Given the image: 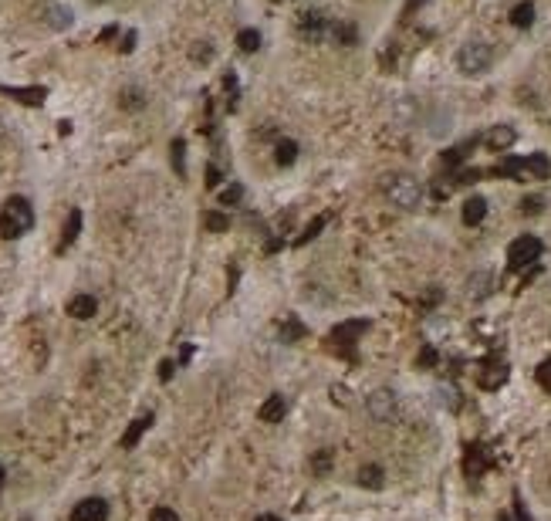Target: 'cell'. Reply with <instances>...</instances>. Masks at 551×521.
Segmentation results:
<instances>
[{
    "mask_svg": "<svg viewBox=\"0 0 551 521\" xmlns=\"http://www.w3.org/2000/svg\"><path fill=\"white\" fill-rule=\"evenodd\" d=\"M244 200V187L240 183H230L227 190H220V206H237Z\"/></svg>",
    "mask_w": 551,
    "mask_h": 521,
    "instance_id": "obj_31",
    "label": "cell"
},
{
    "mask_svg": "<svg viewBox=\"0 0 551 521\" xmlns=\"http://www.w3.org/2000/svg\"><path fill=\"white\" fill-rule=\"evenodd\" d=\"M436 359H440V356H436V349H433V345H423V352H420V359H416V362L430 369V365H436Z\"/></svg>",
    "mask_w": 551,
    "mask_h": 521,
    "instance_id": "obj_38",
    "label": "cell"
},
{
    "mask_svg": "<svg viewBox=\"0 0 551 521\" xmlns=\"http://www.w3.org/2000/svg\"><path fill=\"white\" fill-rule=\"evenodd\" d=\"M118 105H122V109H129V112H136V109H142V105H146V95H142L139 88H125V92L118 95Z\"/></svg>",
    "mask_w": 551,
    "mask_h": 521,
    "instance_id": "obj_24",
    "label": "cell"
},
{
    "mask_svg": "<svg viewBox=\"0 0 551 521\" xmlns=\"http://www.w3.org/2000/svg\"><path fill=\"white\" fill-rule=\"evenodd\" d=\"M497 521H511V518H508V515H501V518H497Z\"/></svg>",
    "mask_w": 551,
    "mask_h": 521,
    "instance_id": "obj_48",
    "label": "cell"
},
{
    "mask_svg": "<svg viewBox=\"0 0 551 521\" xmlns=\"http://www.w3.org/2000/svg\"><path fill=\"white\" fill-rule=\"evenodd\" d=\"M369 332V321L365 319H355V321H342L335 332H332V342H342V345H355L358 335Z\"/></svg>",
    "mask_w": 551,
    "mask_h": 521,
    "instance_id": "obj_13",
    "label": "cell"
},
{
    "mask_svg": "<svg viewBox=\"0 0 551 521\" xmlns=\"http://www.w3.org/2000/svg\"><path fill=\"white\" fill-rule=\"evenodd\" d=\"M193 58H197V61H210V58H213V47H210V44H206V47H193Z\"/></svg>",
    "mask_w": 551,
    "mask_h": 521,
    "instance_id": "obj_40",
    "label": "cell"
},
{
    "mask_svg": "<svg viewBox=\"0 0 551 521\" xmlns=\"http://www.w3.org/2000/svg\"><path fill=\"white\" fill-rule=\"evenodd\" d=\"M541 254H545V244L538 241L534 234H521V237H514L511 247H508V268H511V271H524V268H531Z\"/></svg>",
    "mask_w": 551,
    "mask_h": 521,
    "instance_id": "obj_5",
    "label": "cell"
},
{
    "mask_svg": "<svg viewBox=\"0 0 551 521\" xmlns=\"http://www.w3.org/2000/svg\"><path fill=\"white\" fill-rule=\"evenodd\" d=\"M44 24H47L51 31H68V28L75 24V14H72V7H65V3H47V7H44Z\"/></svg>",
    "mask_w": 551,
    "mask_h": 521,
    "instance_id": "obj_10",
    "label": "cell"
},
{
    "mask_svg": "<svg viewBox=\"0 0 551 521\" xmlns=\"http://www.w3.org/2000/svg\"><path fill=\"white\" fill-rule=\"evenodd\" d=\"M328 467H332V450H318V457H312V471H315V478H325V474H328Z\"/></svg>",
    "mask_w": 551,
    "mask_h": 521,
    "instance_id": "obj_32",
    "label": "cell"
},
{
    "mask_svg": "<svg viewBox=\"0 0 551 521\" xmlns=\"http://www.w3.org/2000/svg\"><path fill=\"white\" fill-rule=\"evenodd\" d=\"M257 416H261V423H281V420L288 416V396H281V393L268 396V400L261 403Z\"/></svg>",
    "mask_w": 551,
    "mask_h": 521,
    "instance_id": "obj_11",
    "label": "cell"
},
{
    "mask_svg": "<svg viewBox=\"0 0 551 521\" xmlns=\"http://www.w3.org/2000/svg\"><path fill=\"white\" fill-rule=\"evenodd\" d=\"M95 312H98V301H95L91 295H75V298L68 301V315H72V319H78V321L91 319Z\"/></svg>",
    "mask_w": 551,
    "mask_h": 521,
    "instance_id": "obj_16",
    "label": "cell"
},
{
    "mask_svg": "<svg viewBox=\"0 0 551 521\" xmlns=\"http://www.w3.org/2000/svg\"><path fill=\"white\" fill-rule=\"evenodd\" d=\"M3 478H7V474H3V467H0V491H3Z\"/></svg>",
    "mask_w": 551,
    "mask_h": 521,
    "instance_id": "obj_47",
    "label": "cell"
},
{
    "mask_svg": "<svg viewBox=\"0 0 551 521\" xmlns=\"http://www.w3.org/2000/svg\"><path fill=\"white\" fill-rule=\"evenodd\" d=\"M72 521H109V501L105 498H85L75 504Z\"/></svg>",
    "mask_w": 551,
    "mask_h": 521,
    "instance_id": "obj_8",
    "label": "cell"
},
{
    "mask_svg": "<svg viewBox=\"0 0 551 521\" xmlns=\"http://www.w3.org/2000/svg\"><path fill=\"white\" fill-rule=\"evenodd\" d=\"M382 197L393 203V206H399V210H416V206L423 203V187H420V180L409 176V173H389V176L382 180Z\"/></svg>",
    "mask_w": 551,
    "mask_h": 521,
    "instance_id": "obj_2",
    "label": "cell"
},
{
    "mask_svg": "<svg viewBox=\"0 0 551 521\" xmlns=\"http://www.w3.org/2000/svg\"><path fill=\"white\" fill-rule=\"evenodd\" d=\"M514 139H517V132H514V125H490V132L484 136V142L494 149V153H504V149H511Z\"/></svg>",
    "mask_w": 551,
    "mask_h": 521,
    "instance_id": "obj_12",
    "label": "cell"
},
{
    "mask_svg": "<svg viewBox=\"0 0 551 521\" xmlns=\"http://www.w3.org/2000/svg\"><path fill=\"white\" fill-rule=\"evenodd\" d=\"M545 210V200L541 197H524L521 200V213H528V217H534V213H541Z\"/></svg>",
    "mask_w": 551,
    "mask_h": 521,
    "instance_id": "obj_35",
    "label": "cell"
},
{
    "mask_svg": "<svg viewBox=\"0 0 551 521\" xmlns=\"http://www.w3.org/2000/svg\"><path fill=\"white\" fill-rule=\"evenodd\" d=\"M31 227H34V206H31V200L10 197L0 206V237H7V241L24 237Z\"/></svg>",
    "mask_w": 551,
    "mask_h": 521,
    "instance_id": "obj_1",
    "label": "cell"
},
{
    "mask_svg": "<svg viewBox=\"0 0 551 521\" xmlns=\"http://www.w3.org/2000/svg\"><path fill=\"white\" fill-rule=\"evenodd\" d=\"M220 183V169L217 166H206V187H217Z\"/></svg>",
    "mask_w": 551,
    "mask_h": 521,
    "instance_id": "obj_41",
    "label": "cell"
},
{
    "mask_svg": "<svg viewBox=\"0 0 551 521\" xmlns=\"http://www.w3.org/2000/svg\"><path fill=\"white\" fill-rule=\"evenodd\" d=\"M460 217H464V224H467V227L484 224V217H487V200H484V197H471V200L464 203Z\"/></svg>",
    "mask_w": 551,
    "mask_h": 521,
    "instance_id": "obj_17",
    "label": "cell"
},
{
    "mask_svg": "<svg viewBox=\"0 0 551 521\" xmlns=\"http://www.w3.org/2000/svg\"><path fill=\"white\" fill-rule=\"evenodd\" d=\"M173 369H176V365H173V362L166 359L162 365H159V379H169V376H173Z\"/></svg>",
    "mask_w": 551,
    "mask_h": 521,
    "instance_id": "obj_42",
    "label": "cell"
},
{
    "mask_svg": "<svg viewBox=\"0 0 551 521\" xmlns=\"http://www.w3.org/2000/svg\"><path fill=\"white\" fill-rule=\"evenodd\" d=\"M365 410H369V416H372L376 423H393V420H396V410H399V400H396L393 390L379 386V390H372V393H369Z\"/></svg>",
    "mask_w": 551,
    "mask_h": 521,
    "instance_id": "obj_6",
    "label": "cell"
},
{
    "mask_svg": "<svg viewBox=\"0 0 551 521\" xmlns=\"http://www.w3.org/2000/svg\"><path fill=\"white\" fill-rule=\"evenodd\" d=\"M294 160H298V142H291V139L277 142V162H281V166H291Z\"/></svg>",
    "mask_w": 551,
    "mask_h": 521,
    "instance_id": "obj_30",
    "label": "cell"
},
{
    "mask_svg": "<svg viewBox=\"0 0 551 521\" xmlns=\"http://www.w3.org/2000/svg\"><path fill=\"white\" fill-rule=\"evenodd\" d=\"M420 119H423V109H420V102H416L413 95H402V98H396V105H393V122H396V125L409 129V125H416Z\"/></svg>",
    "mask_w": 551,
    "mask_h": 521,
    "instance_id": "obj_9",
    "label": "cell"
},
{
    "mask_svg": "<svg viewBox=\"0 0 551 521\" xmlns=\"http://www.w3.org/2000/svg\"><path fill=\"white\" fill-rule=\"evenodd\" d=\"M332 34L342 41V44H355V41H358V31H355L352 24H335V28H332Z\"/></svg>",
    "mask_w": 551,
    "mask_h": 521,
    "instance_id": "obj_33",
    "label": "cell"
},
{
    "mask_svg": "<svg viewBox=\"0 0 551 521\" xmlns=\"http://www.w3.org/2000/svg\"><path fill=\"white\" fill-rule=\"evenodd\" d=\"M450 125H453V112L446 109V105H436L433 116H430V136H446L450 132Z\"/></svg>",
    "mask_w": 551,
    "mask_h": 521,
    "instance_id": "obj_19",
    "label": "cell"
},
{
    "mask_svg": "<svg viewBox=\"0 0 551 521\" xmlns=\"http://www.w3.org/2000/svg\"><path fill=\"white\" fill-rule=\"evenodd\" d=\"M91 3H102V0H91Z\"/></svg>",
    "mask_w": 551,
    "mask_h": 521,
    "instance_id": "obj_49",
    "label": "cell"
},
{
    "mask_svg": "<svg viewBox=\"0 0 551 521\" xmlns=\"http://www.w3.org/2000/svg\"><path fill=\"white\" fill-rule=\"evenodd\" d=\"M511 24L514 28H531L534 24V3L531 0H521L511 7Z\"/></svg>",
    "mask_w": 551,
    "mask_h": 521,
    "instance_id": "obj_23",
    "label": "cell"
},
{
    "mask_svg": "<svg viewBox=\"0 0 551 521\" xmlns=\"http://www.w3.org/2000/svg\"><path fill=\"white\" fill-rule=\"evenodd\" d=\"M149 427H153V413H142V416H136V420H132V427L122 434V447H125V450H132L136 443L142 440V434H146Z\"/></svg>",
    "mask_w": 551,
    "mask_h": 521,
    "instance_id": "obj_15",
    "label": "cell"
},
{
    "mask_svg": "<svg viewBox=\"0 0 551 521\" xmlns=\"http://www.w3.org/2000/svg\"><path fill=\"white\" fill-rule=\"evenodd\" d=\"M169 153H173V169H176L180 176H186V142H183V139H173Z\"/></svg>",
    "mask_w": 551,
    "mask_h": 521,
    "instance_id": "obj_27",
    "label": "cell"
},
{
    "mask_svg": "<svg viewBox=\"0 0 551 521\" xmlns=\"http://www.w3.org/2000/svg\"><path fill=\"white\" fill-rule=\"evenodd\" d=\"M149 521H180V515H176L173 508L159 504V508H153V515H149Z\"/></svg>",
    "mask_w": 551,
    "mask_h": 521,
    "instance_id": "obj_37",
    "label": "cell"
},
{
    "mask_svg": "<svg viewBox=\"0 0 551 521\" xmlns=\"http://www.w3.org/2000/svg\"><path fill=\"white\" fill-rule=\"evenodd\" d=\"M254 521H281L277 515H261V518H254Z\"/></svg>",
    "mask_w": 551,
    "mask_h": 521,
    "instance_id": "obj_46",
    "label": "cell"
},
{
    "mask_svg": "<svg viewBox=\"0 0 551 521\" xmlns=\"http://www.w3.org/2000/svg\"><path fill=\"white\" fill-rule=\"evenodd\" d=\"M494 173H508V176H514V180H548L551 160L545 156V153H531V156H524V160L508 156Z\"/></svg>",
    "mask_w": 551,
    "mask_h": 521,
    "instance_id": "obj_3",
    "label": "cell"
},
{
    "mask_svg": "<svg viewBox=\"0 0 551 521\" xmlns=\"http://www.w3.org/2000/svg\"><path fill=\"white\" fill-rule=\"evenodd\" d=\"M237 47H240V51H247V54H250V51H257V47H261V31L244 28V31L237 34Z\"/></svg>",
    "mask_w": 551,
    "mask_h": 521,
    "instance_id": "obj_26",
    "label": "cell"
},
{
    "mask_svg": "<svg viewBox=\"0 0 551 521\" xmlns=\"http://www.w3.org/2000/svg\"><path fill=\"white\" fill-rule=\"evenodd\" d=\"M436 403L446 406V410H457L460 406V393L453 386H436Z\"/></svg>",
    "mask_w": 551,
    "mask_h": 521,
    "instance_id": "obj_29",
    "label": "cell"
},
{
    "mask_svg": "<svg viewBox=\"0 0 551 521\" xmlns=\"http://www.w3.org/2000/svg\"><path fill=\"white\" fill-rule=\"evenodd\" d=\"M514 518L517 521H534L531 515H528V508L521 504V494H514Z\"/></svg>",
    "mask_w": 551,
    "mask_h": 521,
    "instance_id": "obj_39",
    "label": "cell"
},
{
    "mask_svg": "<svg viewBox=\"0 0 551 521\" xmlns=\"http://www.w3.org/2000/svg\"><path fill=\"white\" fill-rule=\"evenodd\" d=\"M332 393H335V400H338V403H349V390H338V386H332Z\"/></svg>",
    "mask_w": 551,
    "mask_h": 521,
    "instance_id": "obj_44",
    "label": "cell"
},
{
    "mask_svg": "<svg viewBox=\"0 0 551 521\" xmlns=\"http://www.w3.org/2000/svg\"><path fill=\"white\" fill-rule=\"evenodd\" d=\"M490 61H494V51H490L487 41H467V44H460V51H457V68H460L467 78L484 75V72L490 68Z\"/></svg>",
    "mask_w": 551,
    "mask_h": 521,
    "instance_id": "obj_4",
    "label": "cell"
},
{
    "mask_svg": "<svg viewBox=\"0 0 551 521\" xmlns=\"http://www.w3.org/2000/svg\"><path fill=\"white\" fill-rule=\"evenodd\" d=\"M490 288H494V275L490 271H477V275L467 278V298L471 301H484L490 295Z\"/></svg>",
    "mask_w": 551,
    "mask_h": 521,
    "instance_id": "obj_14",
    "label": "cell"
},
{
    "mask_svg": "<svg viewBox=\"0 0 551 521\" xmlns=\"http://www.w3.org/2000/svg\"><path fill=\"white\" fill-rule=\"evenodd\" d=\"M358 484H362V487H372V491H379V487L386 484V471H382L379 464H365V467L358 471Z\"/></svg>",
    "mask_w": 551,
    "mask_h": 521,
    "instance_id": "obj_21",
    "label": "cell"
},
{
    "mask_svg": "<svg viewBox=\"0 0 551 521\" xmlns=\"http://www.w3.org/2000/svg\"><path fill=\"white\" fill-rule=\"evenodd\" d=\"M0 92H7L10 98H17V102H24V105H41V102L47 98V92H44L41 85H31V88H0Z\"/></svg>",
    "mask_w": 551,
    "mask_h": 521,
    "instance_id": "obj_18",
    "label": "cell"
},
{
    "mask_svg": "<svg viewBox=\"0 0 551 521\" xmlns=\"http://www.w3.org/2000/svg\"><path fill=\"white\" fill-rule=\"evenodd\" d=\"M203 224H206V231H213V234H224V231L230 227L227 213H220V210H206V213H203Z\"/></svg>",
    "mask_w": 551,
    "mask_h": 521,
    "instance_id": "obj_25",
    "label": "cell"
},
{
    "mask_svg": "<svg viewBox=\"0 0 551 521\" xmlns=\"http://www.w3.org/2000/svg\"><path fill=\"white\" fill-rule=\"evenodd\" d=\"M136 47V31H129L125 38H122V51H132Z\"/></svg>",
    "mask_w": 551,
    "mask_h": 521,
    "instance_id": "obj_43",
    "label": "cell"
},
{
    "mask_svg": "<svg viewBox=\"0 0 551 521\" xmlns=\"http://www.w3.org/2000/svg\"><path fill=\"white\" fill-rule=\"evenodd\" d=\"M534 376H538V383H541V390H545V393H551V359H545V362H541Z\"/></svg>",
    "mask_w": 551,
    "mask_h": 521,
    "instance_id": "obj_36",
    "label": "cell"
},
{
    "mask_svg": "<svg viewBox=\"0 0 551 521\" xmlns=\"http://www.w3.org/2000/svg\"><path fill=\"white\" fill-rule=\"evenodd\" d=\"M420 3H426V0H409V3H406V14H413V10H416Z\"/></svg>",
    "mask_w": 551,
    "mask_h": 521,
    "instance_id": "obj_45",
    "label": "cell"
},
{
    "mask_svg": "<svg viewBox=\"0 0 551 521\" xmlns=\"http://www.w3.org/2000/svg\"><path fill=\"white\" fill-rule=\"evenodd\" d=\"M298 31H301L305 41L318 44V41L325 38V31H328V17H325L321 10H305V14L298 17Z\"/></svg>",
    "mask_w": 551,
    "mask_h": 521,
    "instance_id": "obj_7",
    "label": "cell"
},
{
    "mask_svg": "<svg viewBox=\"0 0 551 521\" xmlns=\"http://www.w3.org/2000/svg\"><path fill=\"white\" fill-rule=\"evenodd\" d=\"M321 231H325V217H315V220H312V224L305 227V234L298 237V244H308V241H312V237H318Z\"/></svg>",
    "mask_w": 551,
    "mask_h": 521,
    "instance_id": "obj_34",
    "label": "cell"
},
{
    "mask_svg": "<svg viewBox=\"0 0 551 521\" xmlns=\"http://www.w3.org/2000/svg\"><path fill=\"white\" fill-rule=\"evenodd\" d=\"M78 234H81V210H72V213H68V224H65V231H61V244H58V251L72 247V244L78 241Z\"/></svg>",
    "mask_w": 551,
    "mask_h": 521,
    "instance_id": "obj_20",
    "label": "cell"
},
{
    "mask_svg": "<svg viewBox=\"0 0 551 521\" xmlns=\"http://www.w3.org/2000/svg\"><path fill=\"white\" fill-rule=\"evenodd\" d=\"M487 372H480V386L484 390H497L504 379H508V365L504 362H497V365H484Z\"/></svg>",
    "mask_w": 551,
    "mask_h": 521,
    "instance_id": "obj_22",
    "label": "cell"
},
{
    "mask_svg": "<svg viewBox=\"0 0 551 521\" xmlns=\"http://www.w3.org/2000/svg\"><path fill=\"white\" fill-rule=\"evenodd\" d=\"M484 467H487V460H484L480 447H471V450H467V474H471V478H480Z\"/></svg>",
    "mask_w": 551,
    "mask_h": 521,
    "instance_id": "obj_28",
    "label": "cell"
}]
</instances>
